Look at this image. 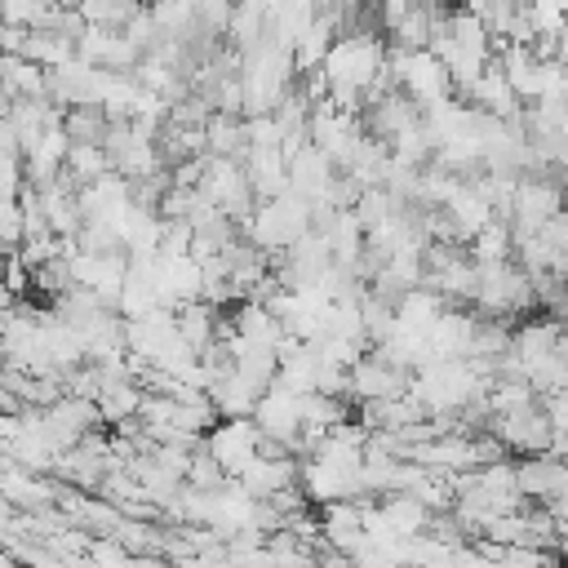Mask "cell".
<instances>
[{
  "label": "cell",
  "instance_id": "cell-2",
  "mask_svg": "<svg viewBox=\"0 0 568 568\" xmlns=\"http://www.w3.org/2000/svg\"><path fill=\"white\" fill-rule=\"evenodd\" d=\"M111 111L102 102H75V106H62V138L67 142H89V146H102L106 142V129H111Z\"/></svg>",
  "mask_w": 568,
  "mask_h": 568
},
{
  "label": "cell",
  "instance_id": "cell-3",
  "mask_svg": "<svg viewBox=\"0 0 568 568\" xmlns=\"http://www.w3.org/2000/svg\"><path fill=\"white\" fill-rule=\"evenodd\" d=\"M510 248H515V231H510L506 217H488V222L466 240V253H470L475 262H506Z\"/></svg>",
  "mask_w": 568,
  "mask_h": 568
},
{
  "label": "cell",
  "instance_id": "cell-1",
  "mask_svg": "<svg viewBox=\"0 0 568 568\" xmlns=\"http://www.w3.org/2000/svg\"><path fill=\"white\" fill-rule=\"evenodd\" d=\"M515 484L524 501H555L559 493H568V457L559 453H528L515 462Z\"/></svg>",
  "mask_w": 568,
  "mask_h": 568
}]
</instances>
